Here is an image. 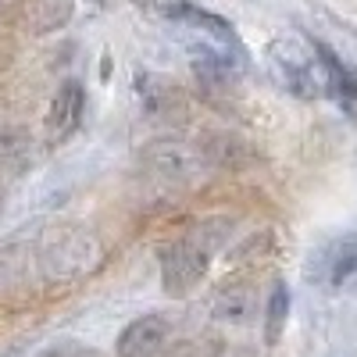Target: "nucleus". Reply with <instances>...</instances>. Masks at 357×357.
Masks as SVG:
<instances>
[{
    "label": "nucleus",
    "mask_w": 357,
    "mask_h": 357,
    "mask_svg": "<svg viewBox=\"0 0 357 357\" xmlns=\"http://www.w3.org/2000/svg\"><path fill=\"white\" fill-rule=\"evenodd\" d=\"M222 236L225 232L215 229V222H204L186 240H175V243L161 247V282L172 296H186L204 279L211 250L222 243Z\"/></svg>",
    "instance_id": "f257e3e1"
},
{
    "label": "nucleus",
    "mask_w": 357,
    "mask_h": 357,
    "mask_svg": "<svg viewBox=\"0 0 357 357\" xmlns=\"http://www.w3.org/2000/svg\"><path fill=\"white\" fill-rule=\"evenodd\" d=\"M100 264V243L89 229L54 232L40 250V272L47 282H75Z\"/></svg>",
    "instance_id": "f03ea898"
},
{
    "label": "nucleus",
    "mask_w": 357,
    "mask_h": 357,
    "mask_svg": "<svg viewBox=\"0 0 357 357\" xmlns=\"http://www.w3.org/2000/svg\"><path fill=\"white\" fill-rule=\"evenodd\" d=\"M143 165L154 178L168 186H186L193 178H200L204 168H211L204 158L200 146L186 143V139H158L143 151Z\"/></svg>",
    "instance_id": "7ed1b4c3"
},
{
    "label": "nucleus",
    "mask_w": 357,
    "mask_h": 357,
    "mask_svg": "<svg viewBox=\"0 0 357 357\" xmlns=\"http://www.w3.org/2000/svg\"><path fill=\"white\" fill-rule=\"evenodd\" d=\"M168 336H172V325L165 314H143L122 329L114 350H118V357H158L165 350Z\"/></svg>",
    "instance_id": "20e7f679"
},
{
    "label": "nucleus",
    "mask_w": 357,
    "mask_h": 357,
    "mask_svg": "<svg viewBox=\"0 0 357 357\" xmlns=\"http://www.w3.org/2000/svg\"><path fill=\"white\" fill-rule=\"evenodd\" d=\"M82 111H86V89L79 79H65L61 86H57V93L50 100V114H47V132L50 139H68L79 122H82Z\"/></svg>",
    "instance_id": "39448f33"
},
{
    "label": "nucleus",
    "mask_w": 357,
    "mask_h": 357,
    "mask_svg": "<svg viewBox=\"0 0 357 357\" xmlns=\"http://www.w3.org/2000/svg\"><path fill=\"white\" fill-rule=\"evenodd\" d=\"M136 97H139V104H143V114L154 118V122H161V118H172L175 111H183L178 89H175L168 79L151 75V72L136 75Z\"/></svg>",
    "instance_id": "423d86ee"
},
{
    "label": "nucleus",
    "mask_w": 357,
    "mask_h": 357,
    "mask_svg": "<svg viewBox=\"0 0 357 357\" xmlns=\"http://www.w3.org/2000/svg\"><path fill=\"white\" fill-rule=\"evenodd\" d=\"M211 314L218 321H229V325H250L257 318V296L250 286L236 282V286H225L215 293L211 301Z\"/></svg>",
    "instance_id": "0eeeda50"
},
{
    "label": "nucleus",
    "mask_w": 357,
    "mask_h": 357,
    "mask_svg": "<svg viewBox=\"0 0 357 357\" xmlns=\"http://www.w3.org/2000/svg\"><path fill=\"white\" fill-rule=\"evenodd\" d=\"M33 165V136L22 126H0V172L22 175Z\"/></svg>",
    "instance_id": "6e6552de"
},
{
    "label": "nucleus",
    "mask_w": 357,
    "mask_h": 357,
    "mask_svg": "<svg viewBox=\"0 0 357 357\" xmlns=\"http://www.w3.org/2000/svg\"><path fill=\"white\" fill-rule=\"evenodd\" d=\"M168 18H178V22H190V25H197V29H207V33L218 36L222 43H232V47H236V33H232V25H229L225 18L211 15V11L197 8V4H172V8H168Z\"/></svg>",
    "instance_id": "1a4fd4ad"
},
{
    "label": "nucleus",
    "mask_w": 357,
    "mask_h": 357,
    "mask_svg": "<svg viewBox=\"0 0 357 357\" xmlns=\"http://www.w3.org/2000/svg\"><path fill=\"white\" fill-rule=\"evenodd\" d=\"M311 50L318 54L321 68L329 72V82L336 86V93H340L343 100H354V97H357V75H354V72H350V68H347V65H343L340 57H336L329 47H325L321 40H314V43H311Z\"/></svg>",
    "instance_id": "9d476101"
},
{
    "label": "nucleus",
    "mask_w": 357,
    "mask_h": 357,
    "mask_svg": "<svg viewBox=\"0 0 357 357\" xmlns=\"http://www.w3.org/2000/svg\"><path fill=\"white\" fill-rule=\"evenodd\" d=\"M286 318H289V289L282 282H275L272 296H268V307H264V340L268 347H275L282 329H286Z\"/></svg>",
    "instance_id": "9b49d317"
},
{
    "label": "nucleus",
    "mask_w": 357,
    "mask_h": 357,
    "mask_svg": "<svg viewBox=\"0 0 357 357\" xmlns=\"http://www.w3.org/2000/svg\"><path fill=\"white\" fill-rule=\"evenodd\" d=\"M25 247H4L0 250V289H15L25 275Z\"/></svg>",
    "instance_id": "f8f14e48"
},
{
    "label": "nucleus",
    "mask_w": 357,
    "mask_h": 357,
    "mask_svg": "<svg viewBox=\"0 0 357 357\" xmlns=\"http://www.w3.org/2000/svg\"><path fill=\"white\" fill-rule=\"evenodd\" d=\"M354 275H357V240H347V243L336 250V257H333L329 279H333L336 286H343V282L354 279Z\"/></svg>",
    "instance_id": "ddd939ff"
},
{
    "label": "nucleus",
    "mask_w": 357,
    "mask_h": 357,
    "mask_svg": "<svg viewBox=\"0 0 357 357\" xmlns=\"http://www.w3.org/2000/svg\"><path fill=\"white\" fill-rule=\"evenodd\" d=\"M40 357H72V350H68V347H50V350H43Z\"/></svg>",
    "instance_id": "4468645a"
},
{
    "label": "nucleus",
    "mask_w": 357,
    "mask_h": 357,
    "mask_svg": "<svg viewBox=\"0 0 357 357\" xmlns=\"http://www.w3.org/2000/svg\"><path fill=\"white\" fill-rule=\"evenodd\" d=\"M0 211H4V190H0Z\"/></svg>",
    "instance_id": "2eb2a0df"
},
{
    "label": "nucleus",
    "mask_w": 357,
    "mask_h": 357,
    "mask_svg": "<svg viewBox=\"0 0 357 357\" xmlns=\"http://www.w3.org/2000/svg\"><path fill=\"white\" fill-rule=\"evenodd\" d=\"M225 357H240V354H225Z\"/></svg>",
    "instance_id": "dca6fc26"
},
{
    "label": "nucleus",
    "mask_w": 357,
    "mask_h": 357,
    "mask_svg": "<svg viewBox=\"0 0 357 357\" xmlns=\"http://www.w3.org/2000/svg\"><path fill=\"white\" fill-rule=\"evenodd\" d=\"M139 4H143V0H139Z\"/></svg>",
    "instance_id": "f3484780"
}]
</instances>
